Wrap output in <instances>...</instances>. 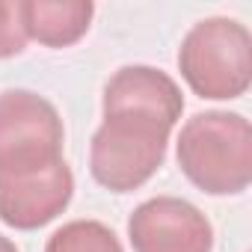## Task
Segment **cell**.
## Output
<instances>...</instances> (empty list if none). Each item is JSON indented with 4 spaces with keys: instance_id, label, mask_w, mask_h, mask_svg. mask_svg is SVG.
I'll use <instances>...</instances> for the list:
<instances>
[{
    "instance_id": "cell-9",
    "label": "cell",
    "mask_w": 252,
    "mask_h": 252,
    "mask_svg": "<svg viewBox=\"0 0 252 252\" xmlns=\"http://www.w3.org/2000/svg\"><path fill=\"white\" fill-rule=\"evenodd\" d=\"M45 252H125V246L101 220H71L48 237Z\"/></svg>"
},
{
    "instance_id": "cell-7",
    "label": "cell",
    "mask_w": 252,
    "mask_h": 252,
    "mask_svg": "<svg viewBox=\"0 0 252 252\" xmlns=\"http://www.w3.org/2000/svg\"><path fill=\"white\" fill-rule=\"evenodd\" d=\"M184 95L172 74L155 65H122L110 74L101 95V116H143L175 128Z\"/></svg>"
},
{
    "instance_id": "cell-1",
    "label": "cell",
    "mask_w": 252,
    "mask_h": 252,
    "mask_svg": "<svg viewBox=\"0 0 252 252\" xmlns=\"http://www.w3.org/2000/svg\"><path fill=\"white\" fill-rule=\"evenodd\" d=\"M175 160L184 178L208 196H240L252 181V128L249 119L228 110L190 116L175 143Z\"/></svg>"
},
{
    "instance_id": "cell-4",
    "label": "cell",
    "mask_w": 252,
    "mask_h": 252,
    "mask_svg": "<svg viewBox=\"0 0 252 252\" xmlns=\"http://www.w3.org/2000/svg\"><path fill=\"white\" fill-rule=\"evenodd\" d=\"M60 110L33 89L0 92V172L45 166L63 158Z\"/></svg>"
},
{
    "instance_id": "cell-3",
    "label": "cell",
    "mask_w": 252,
    "mask_h": 252,
    "mask_svg": "<svg viewBox=\"0 0 252 252\" xmlns=\"http://www.w3.org/2000/svg\"><path fill=\"white\" fill-rule=\"evenodd\" d=\"M175 128L143 116H104L89 143V172L110 193H131L155 178Z\"/></svg>"
},
{
    "instance_id": "cell-6",
    "label": "cell",
    "mask_w": 252,
    "mask_h": 252,
    "mask_svg": "<svg viewBox=\"0 0 252 252\" xmlns=\"http://www.w3.org/2000/svg\"><path fill=\"white\" fill-rule=\"evenodd\" d=\"M134 252H214L211 220L187 199L155 196L128 217Z\"/></svg>"
},
{
    "instance_id": "cell-8",
    "label": "cell",
    "mask_w": 252,
    "mask_h": 252,
    "mask_svg": "<svg viewBox=\"0 0 252 252\" xmlns=\"http://www.w3.org/2000/svg\"><path fill=\"white\" fill-rule=\"evenodd\" d=\"M18 15L27 42L45 48H71L77 45L95 18V3L89 0H18Z\"/></svg>"
},
{
    "instance_id": "cell-5",
    "label": "cell",
    "mask_w": 252,
    "mask_h": 252,
    "mask_svg": "<svg viewBox=\"0 0 252 252\" xmlns=\"http://www.w3.org/2000/svg\"><path fill=\"white\" fill-rule=\"evenodd\" d=\"M74 196V175L65 158L18 169L0 172V222L15 231H36L54 222Z\"/></svg>"
},
{
    "instance_id": "cell-11",
    "label": "cell",
    "mask_w": 252,
    "mask_h": 252,
    "mask_svg": "<svg viewBox=\"0 0 252 252\" xmlns=\"http://www.w3.org/2000/svg\"><path fill=\"white\" fill-rule=\"evenodd\" d=\"M0 252H21V249L15 246V240H9L6 234H0Z\"/></svg>"
},
{
    "instance_id": "cell-2",
    "label": "cell",
    "mask_w": 252,
    "mask_h": 252,
    "mask_svg": "<svg viewBox=\"0 0 252 252\" xmlns=\"http://www.w3.org/2000/svg\"><path fill=\"white\" fill-rule=\"evenodd\" d=\"M184 83L205 101H234L252 83V36L237 18L196 21L178 48Z\"/></svg>"
},
{
    "instance_id": "cell-10",
    "label": "cell",
    "mask_w": 252,
    "mask_h": 252,
    "mask_svg": "<svg viewBox=\"0 0 252 252\" xmlns=\"http://www.w3.org/2000/svg\"><path fill=\"white\" fill-rule=\"evenodd\" d=\"M27 48V36L18 15V0H0V60L18 57Z\"/></svg>"
}]
</instances>
